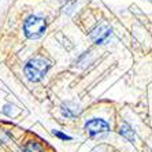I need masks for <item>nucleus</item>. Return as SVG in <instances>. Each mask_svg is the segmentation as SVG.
Here are the masks:
<instances>
[{"label":"nucleus","mask_w":152,"mask_h":152,"mask_svg":"<svg viewBox=\"0 0 152 152\" xmlns=\"http://www.w3.org/2000/svg\"><path fill=\"white\" fill-rule=\"evenodd\" d=\"M48 69H50V63L47 60L41 58H34L25 66V75L29 81L37 82L45 75Z\"/></svg>","instance_id":"obj_1"},{"label":"nucleus","mask_w":152,"mask_h":152,"mask_svg":"<svg viewBox=\"0 0 152 152\" xmlns=\"http://www.w3.org/2000/svg\"><path fill=\"white\" fill-rule=\"evenodd\" d=\"M52 134L55 136V137L60 138V140H71V137H70V136L64 134V133H60V132H55V130H53V132H52Z\"/></svg>","instance_id":"obj_7"},{"label":"nucleus","mask_w":152,"mask_h":152,"mask_svg":"<svg viewBox=\"0 0 152 152\" xmlns=\"http://www.w3.org/2000/svg\"><path fill=\"white\" fill-rule=\"evenodd\" d=\"M22 151L23 152H45V144L40 140L29 138L22 144Z\"/></svg>","instance_id":"obj_4"},{"label":"nucleus","mask_w":152,"mask_h":152,"mask_svg":"<svg viewBox=\"0 0 152 152\" xmlns=\"http://www.w3.org/2000/svg\"><path fill=\"white\" fill-rule=\"evenodd\" d=\"M110 33H111V30H110V28H108V26L102 25V26H99V28H97L95 32L92 33V39L95 40L97 44H99V42H103L104 40L108 39Z\"/></svg>","instance_id":"obj_5"},{"label":"nucleus","mask_w":152,"mask_h":152,"mask_svg":"<svg viewBox=\"0 0 152 152\" xmlns=\"http://www.w3.org/2000/svg\"><path fill=\"white\" fill-rule=\"evenodd\" d=\"M119 134H122L124 137H126L127 140H130V141H134V132L132 130V127L129 126V125L124 124L119 127Z\"/></svg>","instance_id":"obj_6"},{"label":"nucleus","mask_w":152,"mask_h":152,"mask_svg":"<svg viewBox=\"0 0 152 152\" xmlns=\"http://www.w3.org/2000/svg\"><path fill=\"white\" fill-rule=\"evenodd\" d=\"M85 132L93 138H104L110 133V126L104 119L93 118L85 124Z\"/></svg>","instance_id":"obj_2"},{"label":"nucleus","mask_w":152,"mask_h":152,"mask_svg":"<svg viewBox=\"0 0 152 152\" xmlns=\"http://www.w3.org/2000/svg\"><path fill=\"white\" fill-rule=\"evenodd\" d=\"M23 30L29 39H39L45 30V21L39 17H29L23 25Z\"/></svg>","instance_id":"obj_3"}]
</instances>
